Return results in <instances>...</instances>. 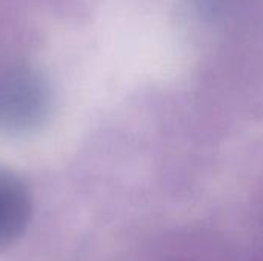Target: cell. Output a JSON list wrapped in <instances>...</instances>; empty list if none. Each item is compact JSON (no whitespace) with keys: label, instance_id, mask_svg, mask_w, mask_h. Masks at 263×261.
Listing matches in <instances>:
<instances>
[{"label":"cell","instance_id":"cell-1","mask_svg":"<svg viewBox=\"0 0 263 261\" xmlns=\"http://www.w3.org/2000/svg\"><path fill=\"white\" fill-rule=\"evenodd\" d=\"M31 217V198L23 183L0 168V251L12 245Z\"/></svg>","mask_w":263,"mask_h":261}]
</instances>
